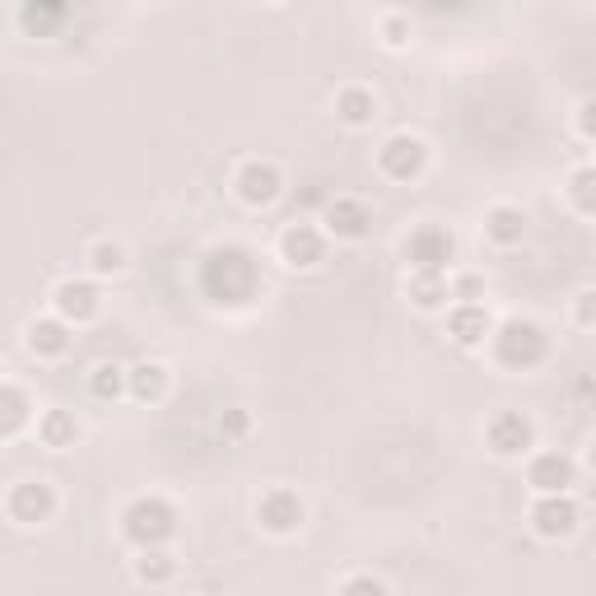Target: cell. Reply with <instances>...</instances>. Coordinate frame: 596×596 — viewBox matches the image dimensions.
<instances>
[{"label": "cell", "mask_w": 596, "mask_h": 596, "mask_svg": "<svg viewBox=\"0 0 596 596\" xmlns=\"http://www.w3.org/2000/svg\"><path fill=\"white\" fill-rule=\"evenodd\" d=\"M201 289L215 303H247V298L257 294V261L247 257L243 247H219L205 261Z\"/></svg>", "instance_id": "6da1fadb"}, {"label": "cell", "mask_w": 596, "mask_h": 596, "mask_svg": "<svg viewBox=\"0 0 596 596\" xmlns=\"http://www.w3.org/2000/svg\"><path fill=\"white\" fill-rule=\"evenodd\" d=\"M494 350H499V364H508V368H536L545 359V336L536 322L513 317V322H503V331L494 336Z\"/></svg>", "instance_id": "7a4b0ae2"}, {"label": "cell", "mask_w": 596, "mask_h": 596, "mask_svg": "<svg viewBox=\"0 0 596 596\" xmlns=\"http://www.w3.org/2000/svg\"><path fill=\"white\" fill-rule=\"evenodd\" d=\"M173 531V508L163 499H136L131 508H126V536L136 545H159L163 536Z\"/></svg>", "instance_id": "3957f363"}, {"label": "cell", "mask_w": 596, "mask_h": 596, "mask_svg": "<svg viewBox=\"0 0 596 596\" xmlns=\"http://www.w3.org/2000/svg\"><path fill=\"white\" fill-rule=\"evenodd\" d=\"M452 233L438 229V224H424V229L410 233L406 243V257L415 261V271H429V275H443V266L452 261Z\"/></svg>", "instance_id": "277c9868"}, {"label": "cell", "mask_w": 596, "mask_h": 596, "mask_svg": "<svg viewBox=\"0 0 596 596\" xmlns=\"http://www.w3.org/2000/svg\"><path fill=\"white\" fill-rule=\"evenodd\" d=\"M424 159H429V154H424V140H415V136H392L387 145L378 149L382 173L396 177V182H410V177H420Z\"/></svg>", "instance_id": "5b68a950"}, {"label": "cell", "mask_w": 596, "mask_h": 596, "mask_svg": "<svg viewBox=\"0 0 596 596\" xmlns=\"http://www.w3.org/2000/svg\"><path fill=\"white\" fill-rule=\"evenodd\" d=\"M52 508H56V494H52V485H42V480H28V485H19L10 494L14 522H47Z\"/></svg>", "instance_id": "8992f818"}, {"label": "cell", "mask_w": 596, "mask_h": 596, "mask_svg": "<svg viewBox=\"0 0 596 596\" xmlns=\"http://www.w3.org/2000/svg\"><path fill=\"white\" fill-rule=\"evenodd\" d=\"M531 522H536L541 536H569V531L578 527V508H573V499H564V494H550V499L536 503Z\"/></svg>", "instance_id": "52a82bcc"}, {"label": "cell", "mask_w": 596, "mask_h": 596, "mask_svg": "<svg viewBox=\"0 0 596 596\" xmlns=\"http://www.w3.org/2000/svg\"><path fill=\"white\" fill-rule=\"evenodd\" d=\"M489 447L503 452V457H517L522 447H531V420L527 415H517V410L499 415V420L489 424Z\"/></svg>", "instance_id": "ba28073f"}, {"label": "cell", "mask_w": 596, "mask_h": 596, "mask_svg": "<svg viewBox=\"0 0 596 596\" xmlns=\"http://www.w3.org/2000/svg\"><path fill=\"white\" fill-rule=\"evenodd\" d=\"M238 196L247 205H271L280 196V173H275L271 163H247L243 173H238Z\"/></svg>", "instance_id": "9c48e42d"}, {"label": "cell", "mask_w": 596, "mask_h": 596, "mask_svg": "<svg viewBox=\"0 0 596 596\" xmlns=\"http://www.w3.org/2000/svg\"><path fill=\"white\" fill-rule=\"evenodd\" d=\"M261 527L271 531H294L298 522H303V503H298V494H289V489H271L266 499H261Z\"/></svg>", "instance_id": "30bf717a"}, {"label": "cell", "mask_w": 596, "mask_h": 596, "mask_svg": "<svg viewBox=\"0 0 596 596\" xmlns=\"http://www.w3.org/2000/svg\"><path fill=\"white\" fill-rule=\"evenodd\" d=\"M531 485L541 494H564L573 485V461L559 457V452H545V457L531 461Z\"/></svg>", "instance_id": "8fae6325"}, {"label": "cell", "mask_w": 596, "mask_h": 596, "mask_svg": "<svg viewBox=\"0 0 596 596\" xmlns=\"http://www.w3.org/2000/svg\"><path fill=\"white\" fill-rule=\"evenodd\" d=\"M56 308H61V317H70V322H89L98 312V289L84 285V280H70V285L56 289Z\"/></svg>", "instance_id": "7c38bea8"}, {"label": "cell", "mask_w": 596, "mask_h": 596, "mask_svg": "<svg viewBox=\"0 0 596 596\" xmlns=\"http://www.w3.org/2000/svg\"><path fill=\"white\" fill-rule=\"evenodd\" d=\"M280 247H285L289 266H317V261H322V233L308 229V224H294Z\"/></svg>", "instance_id": "4fadbf2b"}, {"label": "cell", "mask_w": 596, "mask_h": 596, "mask_svg": "<svg viewBox=\"0 0 596 596\" xmlns=\"http://www.w3.org/2000/svg\"><path fill=\"white\" fill-rule=\"evenodd\" d=\"M326 224H331L336 238H364L373 219H368V210L359 201H336L331 210H326Z\"/></svg>", "instance_id": "5bb4252c"}, {"label": "cell", "mask_w": 596, "mask_h": 596, "mask_svg": "<svg viewBox=\"0 0 596 596\" xmlns=\"http://www.w3.org/2000/svg\"><path fill=\"white\" fill-rule=\"evenodd\" d=\"M447 326H452V336H457L461 345H480V340L489 336V312L466 303V308L452 312V322H447Z\"/></svg>", "instance_id": "9a60e30c"}, {"label": "cell", "mask_w": 596, "mask_h": 596, "mask_svg": "<svg viewBox=\"0 0 596 596\" xmlns=\"http://www.w3.org/2000/svg\"><path fill=\"white\" fill-rule=\"evenodd\" d=\"M163 387H168V373H163L159 364H136L131 368V392H136V401H159Z\"/></svg>", "instance_id": "2e32d148"}, {"label": "cell", "mask_w": 596, "mask_h": 596, "mask_svg": "<svg viewBox=\"0 0 596 596\" xmlns=\"http://www.w3.org/2000/svg\"><path fill=\"white\" fill-rule=\"evenodd\" d=\"M66 326L61 322H33L28 326V350L33 354H61L66 350Z\"/></svg>", "instance_id": "e0dca14e"}, {"label": "cell", "mask_w": 596, "mask_h": 596, "mask_svg": "<svg viewBox=\"0 0 596 596\" xmlns=\"http://www.w3.org/2000/svg\"><path fill=\"white\" fill-rule=\"evenodd\" d=\"M522 229H527L522 210H508V205H499V210L489 215V224H485V233L494 238V243H517V238H522Z\"/></svg>", "instance_id": "ac0fdd59"}, {"label": "cell", "mask_w": 596, "mask_h": 596, "mask_svg": "<svg viewBox=\"0 0 596 596\" xmlns=\"http://www.w3.org/2000/svg\"><path fill=\"white\" fill-rule=\"evenodd\" d=\"M28 420V396L19 387H0V438L14 434Z\"/></svg>", "instance_id": "d6986e66"}, {"label": "cell", "mask_w": 596, "mask_h": 596, "mask_svg": "<svg viewBox=\"0 0 596 596\" xmlns=\"http://www.w3.org/2000/svg\"><path fill=\"white\" fill-rule=\"evenodd\" d=\"M75 415H66V410H47L42 415V443L47 447H66V443H75Z\"/></svg>", "instance_id": "ffe728a7"}, {"label": "cell", "mask_w": 596, "mask_h": 596, "mask_svg": "<svg viewBox=\"0 0 596 596\" xmlns=\"http://www.w3.org/2000/svg\"><path fill=\"white\" fill-rule=\"evenodd\" d=\"M336 112L350 126H364L368 117H373V94H368V89H345V94L336 98Z\"/></svg>", "instance_id": "44dd1931"}, {"label": "cell", "mask_w": 596, "mask_h": 596, "mask_svg": "<svg viewBox=\"0 0 596 596\" xmlns=\"http://www.w3.org/2000/svg\"><path fill=\"white\" fill-rule=\"evenodd\" d=\"M410 298L420 303V308H438L447 298V285L443 275H429V271H415V280H410Z\"/></svg>", "instance_id": "7402d4cb"}, {"label": "cell", "mask_w": 596, "mask_h": 596, "mask_svg": "<svg viewBox=\"0 0 596 596\" xmlns=\"http://www.w3.org/2000/svg\"><path fill=\"white\" fill-rule=\"evenodd\" d=\"M126 387V373L117 364H98L94 368V378H89V392L98 396V401H112V396Z\"/></svg>", "instance_id": "603a6c76"}, {"label": "cell", "mask_w": 596, "mask_h": 596, "mask_svg": "<svg viewBox=\"0 0 596 596\" xmlns=\"http://www.w3.org/2000/svg\"><path fill=\"white\" fill-rule=\"evenodd\" d=\"M140 578H145V583H168V578H173V559L163 555V550H154V545H149L145 555H140Z\"/></svg>", "instance_id": "cb8c5ba5"}, {"label": "cell", "mask_w": 596, "mask_h": 596, "mask_svg": "<svg viewBox=\"0 0 596 596\" xmlns=\"http://www.w3.org/2000/svg\"><path fill=\"white\" fill-rule=\"evenodd\" d=\"M61 5H24V28L28 33H47L52 24H61Z\"/></svg>", "instance_id": "d4e9b609"}, {"label": "cell", "mask_w": 596, "mask_h": 596, "mask_svg": "<svg viewBox=\"0 0 596 596\" xmlns=\"http://www.w3.org/2000/svg\"><path fill=\"white\" fill-rule=\"evenodd\" d=\"M89 266H94V271H103V275L122 271V247H112V243L94 247V257H89Z\"/></svg>", "instance_id": "484cf974"}, {"label": "cell", "mask_w": 596, "mask_h": 596, "mask_svg": "<svg viewBox=\"0 0 596 596\" xmlns=\"http://www.w3.org/2000/svg\"><path fill=\"white\" fill-rule=\"evenodd\" d=\"M592 182H596V177L587 173V168H583V173H578V177H573V201H578V210H583V215H592V205H596V196H592Z\"/></svg>", "instance_id": "4316f807"}, {"label": "cell", "mask_w": 596, "mask_h": 596, "mask_svg": "<svg viewBox=\"0 0 596 596\" xmlns=\"http://www.w3.org/2000/svg\"><path fill=\"white\" fill-rule=\"evenodd\" d=\"M247 429H252V420H247V410H229V415L219 420V434L233 438V443H238V438H247Z\"/></svg>", "instance_id": "83f0119b"}, {"label": "cell", "mask_w": 596, "mask_h": 596, "mask_svg": "<svg viewBox=\"0 0 596 596\" xmlns=\"http://www.w3.org/2000/svg\"><path fill=\"white\" fill-rule=\"evenodd\" d=\"M340 596H387V592H382L378 578H350V583L340 587Z\"/></svg>", "instance_id": "f1b7e54d"}, {"label": "cell", "mask_w": 596, "mask_h": 596, "mask_svg": "<svg viewBox=\"0 0 596 596\" xmlns=\"http://www.w3.org/2000/svg\"><path fill=\"white\" fill-rule=\"evenodd\" d=\"M382 33H387V42H392V47H401V42H406V19H387V24H382Z\"/></svg>", "instance_id": "f546056e"}, {"label": "cell", "mask_w": 596, "mask_h": 596, "mask_svg": "<svg viewBox=\"0 0 596 596\" xmlns=\"http://www.w3.org/2000/svg\"><path fill=\"white\" fill-rule=\"evenodd\" d=\"M578 322H592V294H578Z\"/></svg>", "instance_id": "4dcf8cb0"}]
</instances>
